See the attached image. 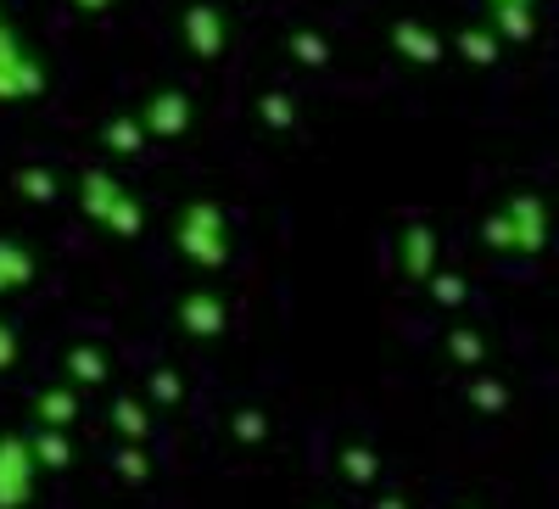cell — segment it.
<instances>
[{
  "mask_svg": "<svg viewBox=\"0 0 559 509\" xmlns=\"http://www.w3.org/2000/svg\"><path fill=\"white\" fill-rule=\"evenodd\" d=\"M503 7H526V0H503Z\"/></svg>",
  "mask_w": 559,
  "mask_h": 509,
  "instance_id": "6da1fadb",
  "label": "cell"
}]
</instances>
